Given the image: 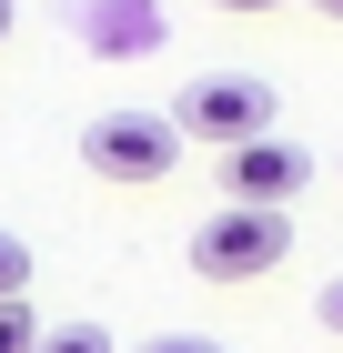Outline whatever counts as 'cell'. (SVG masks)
Returning a JSON list of instances; mask_svg holds the SVG:
<instances>
[{"mask_svg": "<svg viewBox=\"0 0 343 353\" xmlns=\"http://www.w3.org/2000/svg\"><path fill=\"white\" fill-rule=\"evenodd\" d=\"M41 353H111V333H101V323H51Z\"/></svg>", "mask_w": 343, "mask_h": 353, "instance_id": "obj_7", "label": "cell"}, {"mask_svg": "<svg viewBox=\"0 0 343 353\" xmlns=\"http://www.w3.org/2000/svg\"><path fill=\"white\" fill-rule=\"evenodd\" d=\"M10 21H21V0H0V41H10Z\"/></svg>", "mask_w": 343, "mask_h": 353, "instance_id": "obj_12", "label": "cell"}, {"mask_svg": "<svg viewBox=\"0 0 343 353\" xmlns=\"http://www.w3.org/2000/svg\"><path fill=\"white\" fill-rule=\"evenodd\" d=\"M303 182H313V152H303V141H283V132L222 152V202H273V212H283Z\"/></svg>", "mask_w": 343, "mask_h": 353, "instance_id": "obj_4", "label": "cell"}, {"mask_svg": "<svg viewBox=\"0 0 343 353\" xmlns=\"http://www.w3.org/2000/svg\"><path fill=\"white\" fill-rule=\"evenodd\" d=\"M141 353H222V343H212V333H152Z\"/></svg>", "mask_w": 343, "mask_h": 353, "instance_id": "obj_9", "label": "cell"}, {"mask_svg": "<svg viewBox=\"0 0 343 353\" xmlns=\"http://www.w3.org/2000/svg\"><path fill=\"white\" fill-rule=\"evenodd\" d=\"M172 121H182V141L242 152V141H263L273 121H283V101H273V81H263V71H202V81H182Z\"/></svg>", "mask_w": 343, "mask_h": 353, "instance_id": "obj_2", "label": "cell"}, {"mask_svg": "<svg viewBox=\"0 0 343 353\" xmlns=\"http://www.w3.org/2000/svg\"><path fill=\"white\" fill-rule=\"evenodd\" d=\"M313 313H323V333H343V272H333V283L313 293Z\"/></svg>", "mask_w": 343, "mask_h": 353, "instance_id": "obj_10", "label": "cell"}, {"mask_svg": "<svg viewBox=\"0 0 343 353\" xmlns=\"http://www.w3.org/2000/svg\"><path fill=\"white\" fill-rule=\"evenodd\" d=\"M283 252H293V212H273V202H222L192 222L202 283H263V272H283Z\"/></svg>", "mask_w": 343, "mask_h": 353, "instance_id": "obj_1", "label": "cell"}, {"mask_svg": "<svg viewBox=\"0 0 343 353\" xmlns=\"http://www.w3.org/2000/svg\"><path fill=\"white\" fill-rule=\"evenodd\" d=\"M0 303H30V243L0 232Z\"/></svg>", "mask_w": 343, "mask_h": 353, "instance_id": "obj_6", "label": "cell"}, {"mask_svg": "<svg viewBox=\"0 0 343 353\" xmlns=\"http://www.w3.org/2000/svg\"><path fill=\"white\" fill-rule=\"evenodd\" d=\"M81 162L101 172V182H172L182 121L172 111H101V121H81Z\"/></svg>", "mask_w": 343, "mask_h": 353, "instance_id": "obj_3", "label": "cell"}, {"mask_svg": "<svg viewBox=\"0 0 343 353\" xmlns=\"http://www.w3.org/2000/svg\"><path fill=\"white\" fill-rule=\"evenodd\" d=\"M313 10H323V21H343V0H313Z\"/></svg>", "mask_w": 343, "mask_h": 353, "instance_id": "obj_13", "label": "cell"}, {"mask_svg": "<svg viewBox=\"0 0 343 353\" xmlns=\"http://www.w3.org/2000/svg\"><path fill=\"white\" fill-rule=\"evenodd\" d=\"M333 172H343V162H333Z\"/></svg>", "mask_w": 343, "mask_h": 353, "instance_id": "obj_14", "label": "cell"}, {"mask_svg": "<svg viewBox=\"0 0 343 353\" xmlns=\"http://www.w3.org/2000/svg\"><path fill=\"white\" fill-rule=\"evenodd\" d=\"M212 10H233V21H263V10H283V0H212Z\"/></svg>", "mask_w": 343, "mask_h": 353, "instance_id": "obj_11", "label": "cell"}, {"mask_svg": "<svg viewBox=\"0 0 343 353\" xmlns=\"http://www.w3.org/2000/svg\"><path fill=\"white\" fill-rule=\"evenodd\" d=\"M91 51H101V61L161 51V10H152V0H91Z\"/></svg>", "mask_w": 343, "mask_h": 353, "instance_id": "obj_5", "label": "cell"}, {"mask_svg": "<svg viewBox=\"0 0 343 353\" xmlns=\"http://www.w3.org/2000/svg\"><path fill=\"white\" fill-rule=\"evenodd\" d=\"M0 353H41V323H30V303H0Z\"/></svg>", "mask_w": 343, "mask_h": 353, "instance_id": "obj_8", "label": "cell"}]
</instances>
